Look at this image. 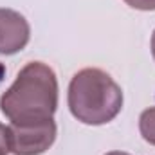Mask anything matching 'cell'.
I'll return each mask as SVG.
<instances>
[{
  "instance_id": "cell-2",
  "label": "cell",
  "mask_w": 155,
  "mask_h": 155,
  "mask_svg": "<svg viewBox=\"0 0 155 155\" xmlns=\"http://www.w3.org/2000/svg\"><path fill=\"white\" fill-rule=\"evenodd\" d=\"M69 110L83 124L101 126L114 121L124 103L123 88L107 71L87 67L78 71L69 83Z\"/></svg>"
},
{
  "instance_id": "cell-3",
  "label": "cell",
  "mask_w": 155,
  "mask_h": 155,
  "mask_svg": "<svg viewBox=\"0 0 155 155\" xmlns=\"http://www.w3.org/2000/svg\"><path fill=\"white\" fill-rule=\"evenodd\" d=\"M58 126L54 119L15 124L9 123V144L13 155H41L56 141Z\"/></svg>"
},
{
  "instance_id": "cell-8",
  "label": "cell",
  "mask_w": 155,
  "mask_h": 155,
  "mask_svg": "<svg viewBox=\"0 0 155 155\" xmlns=\"http://www.w3.org/2000/svg\"><path fill=\"white\" fill-rule=\"evenodd\" d=\"M150 49H152V56H153V60H155V31H153V35H152V41H150Z\"/></svg>"
},
{
  "instance_id": "cell-5",
  "label": "cell",
  "mask_w": 155,
  "mask_h": 155,
  "mask_svg": "<svg viewBox=\"0 0 155 155\" xmlns=\"http://www.w3.org/2000/svg\"><path fill=\"white\" fill-rule=\"evenodd\" d=\"M139 132L148 144L155 146V107L143 110L139 116Z\"/></svg>"
},
{
  "instance_id": "cell-9",
  "label": "cell",
  "mask_w": 155,
  "mask_h": 155,
  "mask_svg": "<svg viewBox=\"0 0 155 155\" xmlns=\"http://www.w3.org/2000/svg\"><path fill=\"white\" fill-rule=\"evenodd\" d=\"M105 155H130V153H126V152H119V150H114V152H108V153H105Z\"/></svg>"
},
{
  "instance_id": "cell-7",
  "label": "cell",
  "mask_w": 155,
  "mask_h": 155,
  "mask_svg": "<svg viewBox=\"0 0 155 155\" xmlns=\"http://www.w3.org/2000/svg\"><path fill=\"white\" fill-rule=\"evenodd\" d=\"M124 4L137 11H155V0H124Z\"/></svg>"
},
{
  "instance_id": "cell-1",
  "label": "cell",
  "mask_w": 155,
  "mask_h": 155,
  "mask_svg": "<svg viewBox=\"0 0 155 155\" xmlns=\"http://www.w3.org/2000/svg\"><path fill=\"white\" fill-rule=\"evenodd\" d=\"M58 108V78L43 61H29L0 96V110L15 124L52 119Z\"/></svg>"
},
{
  "instance_id": "cell-6",
  "label": "cell",
  "mask_w": 155,
  "mask_h": 155,
  "mask_svg": "<svg viewBox=\"0 0 155 155\" xmlns=\"http://www.w3.org/2000/svg\"><path fill=\"white\" fill-rule=\"evenodd\" d=\"M11 153V144H9V126L0 123V155Z\"/></svg>"
},
{
  "instance_id": "cell-4",
  "label": "cell",
  "mask_w": 155,
  "mask_h": 155,
  "mask_svg": "<svg viewBox=\"0 0 155 155\" xmlns=\"http://www.w3.org/2000/svg\"><path fill=\"white\" fill-rule=\"evenodd\" d=\"M31 40V25L27 18L9 7H0V54L13 56L25 49Z\"/></svg>"
}]
</instances>
